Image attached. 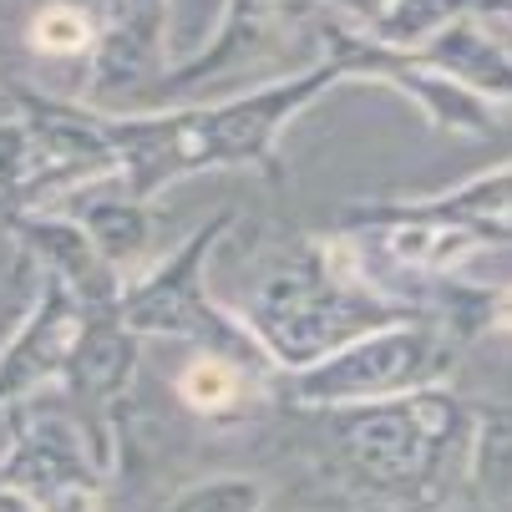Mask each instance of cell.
<instances>
[{
    "label": "cell",
    "instance_id": "1",
    "mask_svg": "<svg viewBox=\"0 0 512 512\" xmlns=\"http://www.w3.org/2000/svg\"><path fill=\"white\" fill-rule=\"evenodd\" d=\"M234 391H239V376L229 371L224 360H198V365H188V371H183V396L193 406H203V411L229 406Z\"/></svg>",
    "mask_w": 512,
    "mask_h": 512
},
{
    "label": "cell",
    "instance_id": "2",
    "mask_svg": "<svg viewBox=\"0 0 512 512\" xmlns=\"http://www.w3.org/2000/svg\"><path fill=\"white\" fill-rule=\"evenodd\" d=\"M31 36H36V46H41V51H82L92 31H87V21H82L77 11L51 6V11H41V16H36Z\"/></svg>",
    "mask_w": 512,
    "mask_h": 512
}]
</instances>
